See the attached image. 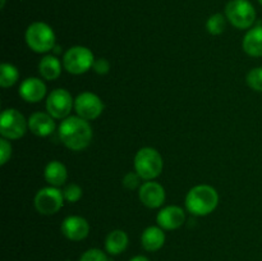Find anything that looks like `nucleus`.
Returning <instances> with one entry per match:
<instances>
[{"label": "nucleus", "mask_w": 262, "mask_h": 261, "mask_svg": "<svg viewBox=\"0 0 262 261\" xmlns=\"http://www.w3.org/2000/svg\"><path fill=\"white\" fill-rule=\"evenodd\" d=\"M59 137L68 148L81 151L91 143L92 128L89 120L78 115H72L63 119L59 125Z\"/></svg>", "instance_id": "f257e3e1"}, {"label": "nucleus", "mask_w": 262, "mask_h": 261, "mask_svg": "<svg viewBox=\"0 0 262 261\" xmlns=\"http://www.w3.org/2000/svg\"><path fill=\"white\" fill-rule=\"evenodd\" d=\"M219 204V194L214 187L209 184H200L189 189L186 196V207L191 214L197 216L209 215L216 209Z\"/></svg>", "instance_id": "f03ea898"}, {"label": "nucleus", "mask_w": 262, "mask_h": 261, "mask_svg": "<svg viewBox=\"0 0 262 261\" xmlns=\"http://www.w3.org/2000/svg\"><path fill=\"white\" fill-rule=\"evenodd\" d=\"M164 161L160 153L152 147H142L135 156V170L145 181H152L163 171Z\"/></svg>", "instance_id": "7ed1b4c3"}, {"label": "nucleus", "mask_w": 262, "mask_h": 261, "mask_svg": "<svg viewBox=\"0 0 262 261\" xmlns=\"http://www.w3.org/2000/svg\"><path fill=\"white\" fill-rule=\"evenodd\" d=\"M26 42L35 53H48L55 48V33L43 22H33L26 31Z\"/></svg>", "instance_id": "20e7f679"}, {"label": "nucleus", "mask_w": 262, "mask_h": 261, "mask_svg": "<svg viewBox=\"0 0 262 261\" xmlns=\"http://www.w3.org/2000/svg\"><path fill=\"white\" fill-rule=\"evenodd\" d=\"M227 19L239 30L252 27L256 20V9L248 0H230L225 7Z\"/></svg>", "instance_id": "39448f33"}, {"label": "nucleus", "mask_w": 262, "mask_h": 261, "mask_svg": "<svg viewBox=\"0 0 262 261\" xmlns=\"http://www.w3.org/2000/svg\"><path fill=\"white\" fill-rule=\"evenodd\" d=\"M95 56L89 48L73 46L64 54L63 66L68 73L82 74L94 67Z\"/></svg>", "instance_id": "423d86ee"}, {"label": "nucleus", "mask_w": 262, "mask_h": 261, "mask_svg": "<svg viewBox=\"0 0 262 261\" xmlns=\"http://www.w3.org/2000/svg\"><path fill=\"white\" fill-rule=\"evenodd\" d=\"M28 122L15 109H5L0 118V133L7 140H18L27 130Z\"/></svg>", "instance_id": "0eeeda50"}, {"label": "nucleus", "mask_w": 262, "mask_h": 261, "mask_svg": "<svg viewBox=\"0 0 262 261\" xmlns=\"http://www.w3.org/2000/svg\"><path fill=\"white\" fill-rule=\"evenodd\" d=\"M63 201V191L58 189V187H45L36 193L35 207L40 214L53 215L61 209Z\"/></svg>", "instance_id": "6e6552de"}, {"label": "nucleus", "mask_w": 262, "mask_h": 261, "mask_svg": "<svg viewBox=\"0 0 262 261\" xmlns=\"http://www.w3.org/2000/svg\"><path fill=\"white\" fill-rule=\"evenodd\" d=\"M74 106V100L72 95L64 89H56L46 100V110L54 119H66L71 114Z\"/></svg>", "instance_id": "1a4fd4ad"}, {"label": "nucleus", "mask_w": 262, "mask_h": 261, "mask_svg": "<svg viewBox=\"0 0 262 261\" xmlns=\"http://www.w3.org/2000/svg\"><path fill=\"white\" fill-rule=\"evenodd\" d=\"M74 110L77 115L83 119H96L104 112V102L96 94L82 92L74 100Z\"/></svg>", "instance_id": "9d476101"}, {"label": "nucleus", "mask_w": 262, "mask_h": 261, "mask_svg": "<svg viewBox=\"0 0 262 261\" xmlns=\"http://www.w3.org/2000/svg\"><path fill=\"white\" fill-rule=\"evenodd\" d=\"M140 200L148 209L160 207L165 201V189L158 182H146L140 187Z\"/></svg>", "instance_id": "9b49d317"}, {"label": "nucleus", "mask_w": 262, "mask_h": 261, "mask_svg": "<svg viewBox=\"0 0 262 261\" xmlns=\"http://www.w3.org/2000/svg\"><path fill=\"white\" fill-rule=\"evenodd\" d=\"M61 233L71 241H82L89 235L90 224L82 216H68L61 223Z\"/></svg>", "instance_id": "f8f14e48"}, {"label": "nucleus", "mask_w": 262, "mask_h": 261, "mask_svg": "<svg viewBox=\"0 0 262 261\" xmlns=\"http://www.w3.org/2000/svg\"><path fill=\"white\" fill-rule=\"evenodd\" d=\"M159 227L165 230L178 229L186 222V214L184 210L179 206H166L159 211L158 217Z\"/></svg>", "instance_id": "ddd939ff"}, {"label": "nucleus", "mask_w": 262, "mask_h": 261, "mask_svg": "<svg viewBox=\"0 0 262 261\" xmlns=\"http://www.w3.org/2000/svg\"><path fill=\"white\" fill-rule=\"evenodd\" d=\"M19 95L25 101L38 102L45 97L46 86L40 78L36 77L26 78L19 86Z\"/></svg>", "instance_id": "4468645a"}, {"label": "nucleus", "mask_w": 262, "mask_h": 261, "mask_svg": "<svg viewBox=\"0 0 262 261\" xmlns=\"http://www.w3.org/2000/svg\"><path fill=\"white\" fill-rule=\"evenodd\" d=\"M28 128L33 135L46 137L55 130V122L49 113H33L28 119Z\"/></svg>", "instance_id": "2eb2a0df"}, {"label": "nucleus", "mask_w": 262, "mask_h": 261, "mask_svg": "<svg viewBox=\"0 0 262 261\" xmlns=\"http://www.w3.org/2000/svg\"><path fill=\"white\" fill-rule=\"evenodd\" d=\"M141 243L143 248L150 252L160 250L165 243V233L160 227H148L143 230L141 235Z\"/></svg>", "instance_id": "dca6fc26"}, {"label": "nucleus", "mask_w": 262, "mask_h": 261, "mask_svg": "<svg viewBox=\"0 0 262 261\" xmlns=\"http://www.w3.org/2000/svg\"><path fill=\"white\" fill-rule=\"evenodd\" d=\"M242 48L248 55L255 58L262 56V26H256L246 33Z\"/></svg>", "instance_id": "f3484780"}, {"label": "nucleus", "mask_w": 262, "mask_h": 261, "mask_svg": "<svg viewBox=\"0 0 262 261\" xmlns=\"http://www.w3.org/2000/svg\"><path fill=\"white\" fill-rule=\"evenodd\" d=\"M43 176H45V181L53 187L63 186L67 182V178H68L66 165L61 164L60 161L56 160L50 161V163L46 165Z\"/></svg>", "instance_id": "a211bd4d"}, {"label": "nucleus", "mask_w": 262, "mask_h": 261, "mask_svg": "<svg viewBox=\"0 0 262 261\" xmlns=\"http://www.w3.org/2000/svg\"><path fill=\"white\" fill-rule=\"evenodd\" d=\"M128 246V235L124 230H113L105 240V248L110 255H119Z\"/></svg>", "instance_id": "6ab92c4d"}, {"label": "nucleus", "mask_w": 262, "mask_h": 261, "mask_svg": "<svg viewBox=\"0 0 262 261\" xmlns=\"http://www.w3.org/2000/svg\"><path fill=\"white\" fill-rule=\"evenodd\" d=\"M38 72H40L41 77L48 81H54V79L59 78L61 73L60 60L54 55L43 56L38 63Z\"/></svg>", "instance_id": "aec40b11"}, {"label": "nucleus", "mask_w": 262, "mask_h": 261, "mask_svg": "<svg viewBox=\"0 0 262 261\" xmlns=\"http://www.w3.org/2000/svg\"><path fill=\"white\" fill-rule=\"evenodd\" d=\"M19 78V72L13 64L3 63L0 66V86L8 89L15 84Z\"/></svg>", "instance_id": "412c9836"}, {"label": "nucleus", "mask_w": 262, "mask_h": 261, "mask_svg": "<svg viewBox=\"0 0 262 261\" xmlns=\"http://www.w3.org/2000/svg\"><path fill=\"white\" fill-rule=\"evenodd\" d=\"M225 27H227V19H225V15H223L222 13H215L206 22L207 31L214 36L222 35L225 31Z\"/></svg>", "instance_id": "4be33fe9"}, {"label": "nucleus", "mask_w": 262, "mask_h": 261, "mask_svg": "<svg viewBox=\"0 0 262 261\" xmlns=\"http://www.w3.org/2000/svg\"><path fill=\"white\" fill-rule=\"evenodd\" d=\"M247 84L252 90L257 92H262V67H257L248 72L247 74Z\"/></svg>", "instance_id": "5701e85b"}, {"label": "nucleus", "mask_w": 262, "mask_h": 261, "mask_svg": "<svg viewBox=\"0 0 262 261\" xmlns=\"http://www.w3.org/2000/svg\"><path fill=\"white\" fill-rule=\"evenodd\" d=\"M64 200L68 202H77L82 197V188L76 183H71L63 189Z\"/></svg>", "instance_id": "b1692460"}, {"label": "nucleus", "mask_w": 262, "mask_h": 261, "mask_svg": "<svg viewBox=\"0 0 262 261\" xmlns=\"http://www.w3.org/2000/svg\"><path fill=\"white\" fill-rule=\"evenodd\" d=\"M79 261H107V257L99 248H90L81 256Z\"/></svg>", "instance_id": "393cba45"}, {"label": "nucleus", "mask_w": 262, "mask_h": 261, "mask_svg": "<svg viewBox=\"0 0 262 261\" xmlns=\"http://www.w3.org/2000/svg\"><path fill=\"white\" fill-rule=\"evenodd\" d=\"M141 177L137 171H130V173L125 174L123 178V186L127 189H136L141 183Z\"/></svg>", "instance_id": "a878e982"}, {"label": "nucleus", "mask_w": 262, "mask_h": 261, "mask_svg": "<svg viewBox=\"0 0 262 261\" xmlns=\"http://www.w3.org/2000/svg\"><path fill=\"white\" fill-rule=\"evenodd\" d=\"M10 156H12V145L8 142L7 138H2L0 140V164L4 165L7 164V161L9 160Z\"/></svg>", "instance_id": "bb28decb"}, {"label": "nucleus", "mask_w": 262, "mask_h": 261, "mask_svg": "<svg viewBox=\"0 0 262 261\" xmlns=\"http://www.w3.org/2000/svg\"><path fill=\"white\" fill-rule=\"evenodd\" d=\"M92 69H94L97 74H101L102 76V74H106L107 72H109L110 63L104 58L95 59V63H94V67H92Z\"/></svg>", "instance_id": "cd10ccee"}, {"label": "nucleus", "mask_w": 262, "mask_h": 261, "mask_svg": "<svg viewBox=\"0 0 262 261\" xmlns=\"http://www.w3.org/2000/svg\"><path fill=\"white\" fill-rule=\"evenodd\" d=\"M129 261H150V260H148L147 257H145V256L140 255V256H135V257L130 258Z\"/></svg>", "instance_id": "c85d7f7f"}, {"label": "nucleus", "mask_w": 262, "mask_h": 261, "mask_svg": "<svg viewBox=\"0 0 262 261\" xmlns=\"http://www.w3.org/2000/svg\"><path fill=\"white\" fill-rule=\"evenodd\" d=\"M4 5H5V0H2V3H0V7L4 8Z\"/></svg>", "instance_id": "c756f323"}, {"label": "nucleus", "mask_w": 262, "mask_h": 261, "mask_svg": "<svg viewBox=\"0 0 262 261\" xmlns=\"http://www.w3.org/2000/svg\"><path fill=\"white\" fill-rule=\"evenodd\" d=\"M258 3H260V4L262 5V0H258Z\"/></svg>", "instance_id": "7c9ffc66"}]
</instances>
